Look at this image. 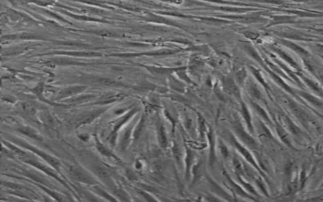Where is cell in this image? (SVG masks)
Instances as JSON below:
<instances>
[{"label":"cell","mask_w":323,"mask_h":202,"mask_svg":"<svg viewBox=\"0 0 323 202\" xmlns=\"http://www.w3.org/2000/svg\"><path fill=\"white\" fill-rule=\"evenodd\" d=\"M70 173L73 176V178L80 183L92 186L97 184L95 179L82 168L72 167L70 170Z\"/></svg>","instance_id":"cell-1"},{"label":"cell","mask_w":323,"mask_h":202,"mask_svg":"<svg viewBox=\"0 0 323 202\" xmlns=\"http://www.w3.org/2000/svg\"><path fill=\"white\" fill-rule=\"evenodd\" d=\"M91 170L103 183H104L108 186L111 188H114L115 184L113 178H111L108 170L103 166L95 164L91 167Z\"/></svg>","instance_id":"cell-2"},{"label":"cell","mask_w":323,"mask_h":202,"mask_svg":"<svg viewBox=\"0 0 323 202\" xmlns=\"http://www.w3.org/2000/svg\"><path fill=\"white\" fill-rule=\"evenodd\" d=\"M236 131L240 138L247 145L251 147H254L256 145L254 140L250 137L240 126L237 125L236 126Z\"/></svg>","instance_id":"cell-3"},{"label":"cell","mask_w":323,"mask_h":202,"mask_svg":"<svg viewBox=\"0 0 323 202\" xmlns=\"http://www.w3.org/2000/svg\"><path fill=\"white\" fill-rule=\"evenodd\" d=\"M230 140H231V141H232V143H233V144H234V145L236 146V148L240 151V152L245 157V158H246V159L249 162V163H250L251 164H252L253 166H254L256 168L258 169V167L256 164L255 163V162H254L253 158H252V155H251V154L249 152V151L247 150L244 147H242L240 144H239V143L237 142V141H236V140L234 137H230Z\"/></svg>","instance_id":"cell-4"},{"label":"cell","mask_w":323,"mask_h":202,"mask_svg":"<svg viewBox=\"0 0 323 202\" xmlns=\"http://www.w3.org/2000/svg\"><path fill=\"white\" fill-rule=\"evenodd\" d=\"M97 150H98L99 152L102 154V155L106 157H108V158H113L114 159H115L116 160L118 161L119 163H121V160L119 158H118L117 157H116L111 151H110L107 148H106L105 146L102 145L101 144H100L99 142H97Z\"/></svg>","instance_id":"cell-5"},{"label":"cell","mask_w":323,"mask_h":202,"mask_svg":"<svg viewBox=\"0 0 323 202\" xmlns=\"http://www.w3.org/2000/svg\"><path fill=\"white\" fill-rule=\"evenodd\" d=\"M92 189L93 190V191L94 192V193H95L97 195H98V196H100L101 197H103V198H106V200H107L109 201H116V200H117V199L114 198L113 196H111L110 194L107 193V192L104 189L100 188L99 186H96V185H93V187H92Z\"/></svg>","instance_id":"cell-6"},{"label":"cell","mask_w":323,"mask_h":202,"mask_svg":"<svg viewBox=\"0 0 323 202\" xmlns=\"http://www.w3.org/2000/svg\"><path fill=\"white\" fill-rule=\"evenodd\" d=\"M113 191L114 196L116 198H117L119 200L124 201H127L129 200V196L128 195V194L125 191L121 189H116L114 188Z\"/></svg>","instance_id":"cell-7"},{"label":"cell","mask_w":323,"mask_h":202,"mask_svg":"<svg viewBox=\"0 0 323 202\" xmlns=\"http://www.w3.org/2000/svg\"><path fill=\"white\" fill-rule=\"evenodd\" d=\"M242 113L244 116V119L246 121V123L247 124V126L249 127V130L251 131H252V126L251 121V116H250V114H249V113L248 112V110H247V107H246V106L244 104H242Z\"/></svg>","instance_id":"cell-8"},{"label":"cell","mask_w":323,"mask_h":202,"mask_svg":"<svg viewBox=\"0 0 323 202\" xmlns=\"http://www.w3.org/2000/svg\"><path fill=\"white\" fill-rule=\"evenodd\" d=\"M226 177H227V180L228 181V183L229 184L231 185V186L234 188V189L237 192V193L238 194H239L240 195L242 196H246V197H248L249 195L247 194H246L245 192L242 190V189L240 188V187H239L237 185H236L234 182L232 181L230 178L228 176V175H226Z\"/></svg>","instance_id":"cell-9"},{"label":"cell","mask_w":323,"mask_h":202,"mask_svg":"<svg viewBox=\"0 0 323 202\" xmlns=\"http://www.w3.org/2000/svg\"><path fill=\"white\" fill-rule=\"evenodd\" d=\"M225 87L229 91H230V92L234 94L237 95L239 94V89L233 82H231V81H228V80H227L225 82Z\"/></svg>","instance_id":"cell-10"},{"label":"cell","mask_w":323,"mask_h":202,"mask_svg":"<svg viewBox=\"0 0 323 202\" xmlns=\"http://www.w3.org/2000/svg\"><path fill=\"white\" fill-rule=\"evenodd\" d=\"M301 94H302L303 97H304L306 100L309 101V102H310L311 103L316 104V105H317V106L321 104V103H319V101L316 97L312 96L309 94H307V93H306V92H302V93H301Z\"/></svg>","instance_id":"cell-11"},{"label":"cell","mask_w":323,"mask_h":202,"mask_svg":"<svg viewBox=\"0 0 323 202\" xmlns=\"http://www.w3.org/2000/svg\"><path fill=\"white\" fill-rule=\"evenodd\" d=\"M252 104H253L254 108L256 109V110H257V112L259 114V115L262 117L266 121H268V122H270L269 121V119L266 114V113L265 112V111L264 110V109H262L259 105H258L257 104H255V103H252Z\"/></svg>","instance_id":"cell-12"},{"label":"cell","mask_w":323,"mask_h":202,"mask_svg":"<svg viewBox=\"0 0 323 202\" xmlns=\"http://www.w3.org/2000/svg\"><path fill=\"white\" fill-rule=\"evenodd\" d=\"M277 132H278L279 136L280 137V138H281V140L284 141L287 145H290V142H289V140L288 139V137H287V135L286 133L285 132V131L280 126H278L277 128Z\"/></svg>","instance_id":"cell-13"},{"label":"cell","mask_w":323,"mask_h":202,"mask_svg":"<svg viewBox=\"0 0 323 202\" xmlns=\"http://www.w3.org/2000/svg\"><path fill=\"white\" fill-rule=\"evenodd\" d=\"M233 162H234V166L235 167L236 172L237 173V174L238 175H244V171L243 170V169H242V165L240 163L239 160L236 157H234V159H233Z\"/></svg>","instance_id":"cell-14"},{"label":"cell","mask_w":323,"mask_h":202,"mask_svg":"<svg viewBox=\"0 0 323 202\" xmlns=\"http://www.w3.org/2000/svg\"><path fill=\"white\" fill-rule=\"evenodd\" d=\"M277 53L280 55V56L281 58H284V59H285L287 62H288L290 65H293L294 67L295 68H297V65H296V63L294 62V60H293L290 57H289L287 54H286L285 53H284V52H281L280 51V50H277Z\"/></svg>","instance_id":"cell-15"},{"label":"cell","mask_w":323,"mask_h":202,"mask_svg":"<svg viewBox=\"0 0 323 202\" xmlns=\"http://www.w3.org/2000/svg\"><path fill=\"white\" fill-rule=\"evenodd\" d=\"M303 78H304L305 82L308 85V86L312 90H314L315 91H316V92H319L320 91V88H319L318 85L315 83L313 82V81L306 78V77H303Z\"/></svg>","instance_id":"cell-16"},{"label":"cell","mask_w":323,"mask_h":202,"mask_svg":"<svg viewBox=\"0 0 323 202\" xmlns=\"http://www.w3.org/2000/svg\"><path fill=\"white\" fill-rule=\"evenodd\" d=\"M249 92L251 95L253 96L254 98L259 99L261 97V93L259 92V90L254 85H251L249 87Z\"/></svg>","instance_id":"cell-17"},{"label":"cell","mask_w":323,"mask_h":202,"mask_svg":"<svg viewBox=\"0 0 323 202\" xmlns=\"http://www.w3.org/2000/svg\"><path fill=\"white\" fill-rule=\"evenodd\" d=\"M23 109L25 111H26L27 113H30L31 114L32 113L34 112V110L35 109V106L32 103H25L24 105H23Z\"/></svg>","instance_id":"cell-18"},{"label":"cell","mask_w":323,"mask_h":202,"mask_svg":"<svg viewBox=\"0 0 323 202\" xmlns=\"http://www.w3.org/2000/svg\"><path fill=\"white\" fill-rule=\"evenodd\" d=\"M287 123L289 129H290V131L293 133L298 134L299 133V131H300L299 129L294 123H293L289 119H287Z\"/></svg>","instance_id":"cell-19"},{"label":"cell","mask_w":323,"mask_h":202,"mask_svg":"<svg viewBox=\"0 0 323 202\" xmlns=\"http://www.w3.org/2000/svg\"><path fill=\"white\" fill-rule=\"evenodd\" d=\"M173 153L174 157L176 159V160L179 165L181 163V159H182V154L180 152V150L177 147H174L173 149Z\"/></svg>","instance_id":"cell-20"},{"label":"cell","mask_w":323,"mask_h":202,"mask_svg":"<svg viewBox=\"0 0 323 202\" xmlns=\"http://www.w3.org/2000/svg\"><path fill=\"white\" fill-rule=\"evenodd\" d=\"M252 72H253L254 75H255L256 77L259 80V82H260L262 85H263L265 87H267V85H266V82H265L264 79L262 78V77H261V73H259V72H258V71L257 69H254V68H252Z\"/></svg>","instance_id":"cell-21"},{"label":"cell","mask_w":323,"mask_h":202,"mask_svg":"<svg viewBox=\"0 0 323 202\" xmlns=\"http://www.w3.org/2000/svg\"><path fill=\"white\" fill-rule=\"evenodd\" d=\"M246 71L244 69L241 70L237 74V80H238V82L240 84H241L242 82H244V79L246 78Z\"/></svg>","instance_id":"cell-22"},{"label":"cell","mask_w":323,"mask_h":202,"mask_svg":"<svg viewBox=\"0 0 323 202\" xmlns=\"http://www.w3.org/2000/svg\"><path fill=\"white\" fill-rule=\"evenodd\" d=\"M287 45H288L290 48H291L292 49H294V50H295V51H297V52H299V53H303V54L306 53V52L305 51V50H304V49H302L300 47H299V46L295 45V44H294V43H287Z\"/></svg>","instance_id":"cell-23"},{"label":"cell","mask_w":323,"mask_h":202,"mask_svg":"<svg viewBox=\"0 0 323 202\" xmlns=\"http://www.w3.org/2000/svg\"><path fill=\"white\" fill-rule=\"evenodd\" d=\"M192 160H193V156L190 152H188L187 157L186 159V164H187V168H186V175H189L190 167L191 166Z\"/></svg>","instance_id":"cell-24"},{"label":"cell","mask_w":323,"mask_h":202,"mask_svg":"<svg viewBox=\"0 0 323 202\" xmlns=\"http://www.w3.org/2000/svg\"><path fill=\"white\" fill-rule=\"evenodd\" d=\"M35 131L32 130L31 128H24L23 130H22V132L24 133L25 134L27 135H30L31 137H36L37 135L34 132Z\"/></svg>","instance_id":"cell-25"},{"label":"cell","mask_w":323,"mask_h":202,"mask_svg":"<svg viewBox=\"0 0 323 202\" xmlns=\"http://www.w3.org/2000/svg\"><path fill=\"white\" fill-rule=\"evenodd\" d=\"M239 180L240 181L241 183H242V184H243V185L246 186V188L249 191H250L251 192V193H252L254 194V195H258V194L256 193V191L254 190V189L253 188H252V186L251 185H250L249 184H247V183H244V182L240 178V177H239Z\"/></svg>","instance_id":"cell-26"},{"label":"cell","mask_w":323,"mask_h":202,"mask_svg":"<svg viewBox=\"0 0 323 202\" xmlns=\"http://www.w3.org/2000/svg\"><path fill=\"white\" fill-rule=\"evenodd\" d=\"M244 34H245L246 37H247V38H249L251 39H256L259 36L258 34H256V33H254V32H245Z\"/></svg>","instance_id":"cell-27"},{"label":"cell","mask_w":323,"mask_h":202,"mask_svg":"<svg viewBox=\"0 0 323 202\" xmlns=\"http://www.w3.org/2000/svg\"><path fill=\"white\" fill-rule=\"evenodd\" d=\"M256 183H257V184L258 185L259 187L261 188V189L262 191H263V193H264L266 195H268V193H267V192H266V188H265V186L263 185V184H262V181H261V179H257V180H256Z\"/></svg>","instance_id":"cell-28"},{"label":"cell","mask_w":323,"mask_h":202,"mask_svg":"<svg viewBox=\"0 0 323 202\" xmlns=\"http://www.w3.org/2000/svg\"><path fill=\"white\" fill-rule=\"evenodd\" d=\"M221 154L222 155H223L224 156V157H227L228 156V149L225 147V145H222L221 146Z\"/></svg>","instance_id":"cell-29"}]
</instances>
